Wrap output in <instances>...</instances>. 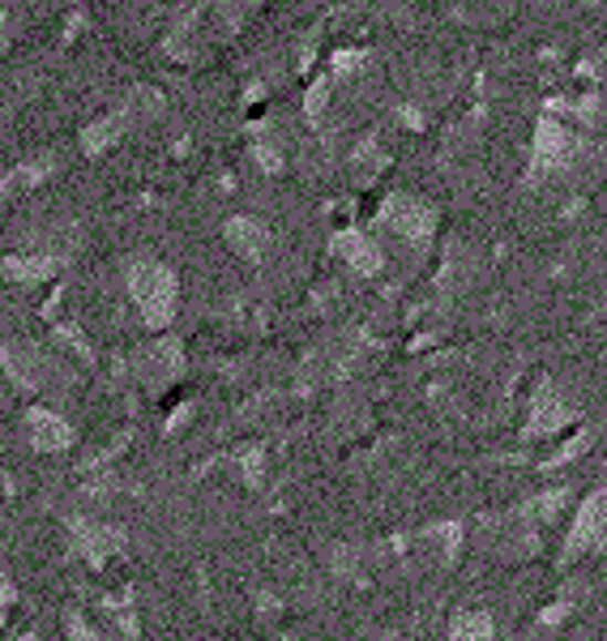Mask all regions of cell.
<instances>
[{"instance_id": "obj_3", "label": "cell", "mask_w": 607, "mask_h": 641, "mask_svg": "<svg viewBox=\"0 0 607 641\" xmlns=\"http://www.w3.org/2000/svg\"><path fill=\"white\" fill-rule=\"evenodd\" d=\"M586 159H595L590 141L577 133L574 125L556 120V116H544L535 125V137H531V167L522 176L526 189H540V185H552L561 176H574L577 167H586Z\"/></svg>"}, {"instance_id": "obj_15", "label": "cell", "mask_w": 607, "mask_h": 641, "mask_svg": "<svg viewBox=\"0 0 607 641\" xmlns=\"http://www.w3.org/2000/svg\"><path fill=\"white\" fill-rule=\"evenodd\" d=\"M329 91H334V77L325 73V77H317V82L308 86V95H304V116H308V125L313 128L325 125V112H329Z\"/></svg>"}, {"instance_id": "obj_18", "label": "cell", "mask_w": 607, "mask_h": 641, "mask_svg": "<svg viewBox=\"0 0 607 641\" xmlns=\"http://www.w3.org/2000/svg\"><path fill=\"white\" fill-rule=\"evenodd\" d=\"M279 641H291V638H279Z\"/></svg>"}, {"instance_id": "obj_17", "label": "cell", "mask_w": 607, "mask_h": 641, "mask_svg": "<svg viewBox=\"0 0 607 641\" xmlns=\"http://www.w3.org/2000/svg\"><path fill=\"white\" fill-rule=\"evenodd\" d=\"M364 61H368V52H364V48H352V52H334V61H329V77H352V73H359V69H364Z\"/></svg>"}, {"instance_id": "obj_4", "label": "cell", "mask_w": 607, "mask_h": 641, "mask_svg": "<svg viewBox=\"0 0 607 641\" xmlns=\"http://www.w3.org/2000/svg\"><path fill=\"white\" fill-rule=\"evenodd\" d=\"M582 423L574 393L565 389V381L556 377H540L526 393V407H522V423H517V445L522 449H540L556 437H565L569 428Z\"/></svg>"}, {"instance_id": "obj_6", "label": "cell", "mask_w": 607, "mask_h": 641, "mask_svg": "<svg viewBox=\"0 0 607 641\" xmlns=\"http://www.w3.org/2000/svg\"><path fill=\"white\" fill-rule=\"evenodd\" d=\"M467 544H471L467 539V522H458V517L428 522V526H419L411 539H402V560L411 569H423V574H453Z\"/></svg>"}, {"instance_id": "obj_9", "label": "cell", "mask_w": 607, "mask_h": 641, "mask_svg": "<svg viewBox=\"0 0 607 641\" xmlns=\"http://www.w3.org/2000/svg\"><path fill=\"white\" fill-rule=\"evenodd\" d=\"M586 599H590V577L582 574V569L565 574L561 586H556V595L535 611V633H561L565 624H574L582 608H586Z\"/></svg>"}, {"instance_id": "obj_2", "label": "cell", "mask_w": 607, "mask_h": 641, "mask_svg": "<svg viewBox=\"0 0 607 641\" xmlns=\"http://www.w3.org/2000/svg\"><path fill=\"white\" fill-rule=\"evenodd\" d=\"M475 530H480V556L496 560V565H535L540 556L547 551V530L526 513V505L517 501L510 509H496V513H480L475 517Z\"/></svg>"}, {"instance_id": "obj_13", "label": "cell", "mask_w": 607, "mask_h": 641, "mask_svg": "<svg viewBox=\"0 0 607 641\" xmlns=\"http://www.w3.org/2000/svg\"><path fill=\"white\" fill-rule=\"evenodd\" d=\"M446 641H496V616L488 608H458L446 624Z\"/></svg>"}, {"instance_id": "obj_7", "label": "cell", "mask_w": 607, "mask_h": 641, "mask_svg": "<svg viewBox=\"0 0 607 641\" xmlns=\"http://www.w3.org/2000/svg\"><path fill=\"white\" fill-rule=\"evenodd\" d=\"M595 441H599V423L582 419V423L569 428L565 437H556V441H547V445H540V449H513V453H505L501 462L526 466V471H535V475H556V471L577 466V462L595 449Z\"/></svg>"}, {"instance_id": "obj_5", "label": "cell", "mask_w": 607, "mask_h": 641, "mask_svg": "<svg viewBox=\"0 0 607 641\" xmlns=\"http://www.w3.org/2000/svg\"><path fill=\"white\" fill-rule=\"evenodd\" d=\"M437 219H441V210L423 197H411V192H389L377 206V231L389 244H398L402 256H411V261L428 256L432 235H437Z\"/></svg>"}, {"instance_id": "obj_8", "label": "cell", "mask_w": 607, "mask_h": 641, "mask_svg": "<svg viewBox=\"0 0 607 641\" xmlns=\"http://www.w3.org/2000/svg\"><path fill=\"white\" fill-rule=\"evenodd\" d=\"M133 295L142 304V313L150 325H163L176 308V279L171 270L159 265V261H137L133 265Z\"/></svg>"}, {"instance_id": "obj_19", "label": "cell", "mask_w": 607, "mask_h": 641, "mask_svg": "<svg viewBox=\"0 0 607 641\" xmlns=\"http://www.w3.org/2000/svg\"><path fill=\"white\" fill-rule=\"evenodd\" d=\"M604 329H607V320H604Z\"/></svg>"}, {"instance_id": "obj_11", "label": "cell", "mask_w": 607, "mask_h": 641, "mask_svg": "<svg viewBox=\"0 0 607 641\" xmlns=\"http://www.w3.org/2000/svg\"><path fill=\"white\" fill-rule=\"evenodd\" d=\"M128 128H133V120H128L125 103H116L112 112H103L98 120H91V125L77 133V146H82V155H91V159H98V155H107L121 137H125Z\"/></svg>"}, {"instance_id": "obj_16", "label": "cell", "mask_w": 607, "mask_h": 641, "mask_svg": "<svg viewBox=\"0 0 607 641\" xmlns=\"http://www.w3.org/2000/svg\"><path fill=\"white\" fill-rule=\"evenodd\" d=\"M253 162L265 171V176H274V171H283V150H279V141H270L265 133H257L253 137Z\"/></svg>"}, {"instance_id": "obj_14", "label": "cell", "mask_w": 607, "mask_h": 641, "mask_svg": "<svg viewBox=\"0 0 607 641\" xmlns=\"http://www.w3.org/2000/svg\"><path fill=\"white\" fill-rule=\"evenodd\" d=\"M385 162H389V150H385L381 133L373 128V133H364L359 141L352 146V171L359 185H373L377 176L385 171Z\"/></svg>"}, {"instance_id": "obj_1", "label": "cell", "mask_w": 607, "mask_h": 641, "mask_svg": "<svg viewBox=\"0 0 607 641\" xmlns=\"http://www.w3.org/2000/svg\"><path fill=\"white\" fill-rule=\"evenodd\" d=\"M607 556V483H595L586 492H577L569 522H565V535L556 544L552 556V574H577L595 560Z\"/></svg>"}, {"instance_id": "obj_12", "label": "cell", "mask_w": 607, "mask_h": 641, "mask_svg": "<svg viewBox=\"0 0 607 641\" xmlns=\"http://www.w3.org/2000/svg\"><path fill=\"white\" fill-rule=\"evenodd\" d=\"M227 244L244 256V261L257 265L265 256V249H270V231L257 223V219H249V214H231L227 219Z\"/></svg>"}, {"instance_id": "obj_10", "label": "cell", "mask_w": 607, "mask_h": 641, "mask_svg": "<svg viewBox=\"0 0 607 641\" xmlns=\"http://www.w3.org/2000/svg\"><path fill=\"white\" fill-rule=\"evenodd\" d=\"M334 253L347 261L355 279H381L385 274V249L381 240L364 235V231H338L334 235Z\"/></svg>"}]
</instances>
